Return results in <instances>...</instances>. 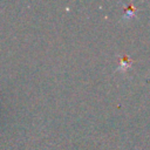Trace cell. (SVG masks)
I'll return each instance as SVG.
<instances>
[{
	"mask_svg": "<svg viewBox=\"0 0 150 150\" xmlns=\"http://www.w3.org/2000/svg\"><path fill=\"white\" fill-rule=\"evenodd\" d=\"M130 62H131V60H130L128 56H124V57L121 60V67L125 68V67H128V63H130Z\"/></svg>",
	"mask_w": 150,
	"mask_h": 150,
	"instance_id": "obj_1",
	"label": "cell"
}]
</instances>
